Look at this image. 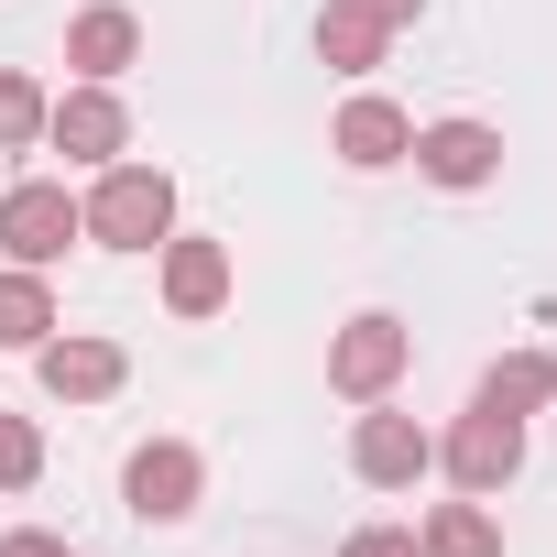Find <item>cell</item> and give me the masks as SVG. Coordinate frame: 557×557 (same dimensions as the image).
I'll list each match as a JSON object with an SVG mask.
<instances>
[{"mask_svg": "<svg viewBox=\"0 0 557 557\" xmlns=\"http://www.w3.org/2000/svg\"><path fill=\"white\" fill-rule=\"evenodd\" d=\"M45 143H55L66 164H121V153H132V110H121V88L77 77V88L45 110Z\"/></svg>", "mask_w": 557, "mask_h": 557, "instance_id": "cell-6", "label": "cell"}, {"mask_svg": "<svg viewBox=\"0 0 557 557\" xmlns=\"http://www.w3.org/2000/svg\"><path fill=\"white\" fill-rule=\"evenodd\" d=\"M339 557H426V546H416V524H350Z\"/></svg>", "mask_w": 557, "mask_h": 557, "instance_id": "cell-19", "label": "cell"}, {"mask_svg": "<svg viewBox=\"0 0 557 557\" xmlns=\"http://www.w3.org/2000/svg\"><path fill=\"white\" fill-rule=\"evenodd\" d=\"M437 470H448L459 492H481V503H492V492L524 470V416H492V405H470V416L437 437Z\"/></svg>", "mask_w": 557, "mask_h": 557, "instance_id": "cell-5", "label": "cell"}, {"mask_svg": "<svg viewBox=\"0 0 557 557\" xmlns=\"http://www.w3.org/2000/svg\"><path fill=\"white\" fill-rule=\"evenodd\" d=\"M77 208H88V240L99 251H153L175 230V175L164 164H99V186Z\"/></svg>", "mask_w": 557, "mask_h": 557, "instance_id": "cell-1", "label": "cell"}, {"mask_svg": "<svg viewBox=\"0 0 557 557\" xmlns=\"http://www.w3.org/2000/svg\"><path fill=\"white\" fill-rule=\"evenodd\" d=\"M405 361H416V329H405V318H383V307H361V318L329 339V394L383 405V394L405 383Z\"/></svg>", "mask_w": 557, "mask_h": 557, "instance_id": "cell-2", "label": "cell"}, {"mask_svg": "<svg viewBox=\"0 0 557 557\" xmlns=\"http://www.w3.org/2000/svg\"><path fill=\"white\" fill-rule=\"evenodd\" d=\"M0 557H77L66 535H45V524H12V535H0Z\"/></svg>", "mask_w": 557, "mask_h": 557, "instance_id": "cell-20", "label": "cell"}, {"mask_svg": "<svg viewBox=\"0 0 557 557\" xmlns=\"http://www.w3.org/2000/svg\"><path fill=\"white\" fill-rule=\"evenodd\" d=\"M470 405H492V416H546V405H557V361H546V350H503Z\"/></svg>", "mask_w": 557, "mask_h": 557, "instance_id": "cell-15", "label": "cell"}, {"mask_svg": "<svg viewBox=\"0 0 557 557\" xmlns=\"http://www.w3.org/2000/svg\"><path fill=\"white\" fill-rule=\"evenodd\" d=\"M45 110H55V99H45L34 77L0 66V153H34V143H45Z\"/></svg>", "mask_w": 557, "mask_h": 557, "instance_id": "cell-17", "label": "cell"}, {"mask_svg": "<svg viewBox=\"0 0 557 557\" xmlns=\"http://www.w3.org/2000/svg\"><path fill=\"white\" fill-rule=\"evenodd\" d=\"M329 153H339L350 175H394V164L416 153V121H405L383 88H361V99H339V121H329Z\"/></svg>", "mask_w": 557, "mask_h": 557, "instance_id": "cell-11", "label": "cell"}, {"mask_svg": "<svg viewBox=\"0 0 557 557\" xmlns=\"http://www.w3.org/2000/svg\"><path fill=\"white\" fill-rule=\"evenodd\" d=\"M153 285H164L175 318H219V307H230V240L164 230V240H153Z\"/></svg>", "mask_w": 557, "mask_h": 557, "instance_id": "cell-10", "label": "cell"}, {"mask_svg": "<svg viewBox=\"0 0 557 557\" xmlns=\"http://www.w3.org/2000/svg\"><path fill=\"white\" fill-rule=\"evenodd\" d=\"M66 66L121 88V66H143V12H121V0H88V12L66 23Z\"/></svg>", "mask_w": 557, "mask_h": 557, "instance_id": "cell-12", "label": "cell"}, {"mask_svg": "<svg viewBox=\"0 0 557 557\" xmlns=\"http://www.w3.org/2000/svg\"><path fill=\"white\" fill-rule=\"evenodd\" d=\"M394 55V23L372 12V0H329L318 12V66H339V77H372Z\"/></svg>", "mask_w": 557, "mask_h": 557, "instance_id": "cell-13", "label": "cell"}, {"mask_svg": "<svg viewBox=\"0 0 557 557\" xmlns=\"http://www.w3.org/2000/svg\"><path fill=\"white\" fill-rule=\"evenodd\" d=\"M426 186H448V197H470V186H492L503 175V132L492 121H416V153H405Z\"/></svg>", "mask_w": 557, "mask_h": 557, "instance_id": "cell-8", "label": "cell"}, {"mask_svg": "<svg viewBox=\"0 0 557 557\" xmlns=\"http://www.w3.org/2000/svg\"><path fill=\"white\" fill-rule=\"evenodd\" d=\"M66 240H88V208H77L55 175H23L12 197H0V251H12V262L55 273V262H66Z\"/></svg>", "mask_w": 557, "mask_h": 557, "instance_id": "cell-3", "label": "cell"}, {"mask_svg": "<svg viewBox=\"0 0 557 557\" xmlns=\"http://www.w3.org/2000/svg\"><path fill=\"white\" fill-rule=\"evenodd\" d=\"M426 470H437V437H426L416 416L372 405V416L350 426V481H372V492H416Z\"/></svg>", "mask_w": 557, "mask_h": 557, "instance_id": "cell-7", "label": "cell"}, {"mask_svg": "<svg viewBox=\"0 0 557 557\" xmlns=\"http://www.w3.org/2000/svg\"><path fill=\"white\" fill-rule=\"evenodd\" d=\"M34 481H45V426L0 416V492H34Z\"/></svg>", "mask_w": 557, "mask_h": 557, "instance_id": "cell-18", "label": "cell"}, {"mask_svg": "<svg viewBox=\"0 0 557 557\" xmlns=\"http://www.w3.org/2000/svg\"><path fill=\"white\" fill-rule=\"evenodd\" d=\"M372 12H383V23L405 34V23H426V0H372Z\"/></svg>", "mask_w": 557, "mask_h": 557, "instance_id": "cell-21", "label": "cell"}, {"mask_svg": "<svg viewBox=\"0 0 557 557\" xmlns=\"http://www.w3.org/2000/svg\"><path fill=\"white\" fill-rule=\"evenodd\" d=\"M34 383H45L55 405H110V394L132 383V361H121V339H88V329H55V339L34 350Z\"/></svg>", "mask_w": 557, "mask_h": 557, "instance_id": "cell-9", "label": "cell"}, {"mask_svg": "<svg viewBox=\"0 0 557 557\" xmlns=\"http://www.w3.org/2000/svg\"><path fill=\"white\" fill-rule=\"evenodd\" d=\"M416 546H426V557H503V524H492L481 492H459V503H437V513L416 524Z\"/></svg>", "mask_w": 557, "mask_h": 557, "instance_id": "cell-16", "label": "cell"}, {"mask_svg": "<svg viewBox=\"0 0 557 557\" xmlns=\"http://www.w3.org/2000/svg\"><path fill=\"white\" fill-rule=\"evenodd\" d=\"M55 339V285H45V273L34 262H12V273H0V350H45Z\"/></svg>", "mask_w": 557, "mask_h": 557, "instance_id": "cell-14", "label": "cell"}, {"mask_svg": "<svg viewBox=\"0 0 557 557\" xmlns=\"http://www.w3.org/2000/svg\"><path fill=\"white\" fill-rule=\"evenodd\" d=\"M121 503H132L143 524H186V513L208 503V459H197L186 437H143V448L121 459Z\"/></svg>", "mask_w": 557, "mask_h": 557, "instance_id": "cell-4", "label": "cell"}]
</instances>
